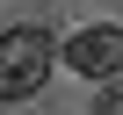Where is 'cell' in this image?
Wrapping results in <instances>:
<instances>
[{"mask_svg": "<svg viewBox=\"0 0 123 115\" xmlns=\"http://www.w3.org/2000/svg\"><path fill=\"white\" fill-rule=\"evenodd\" d=\"M51 79V36L43 29H7L0 36V101H36Z\"/></svg>", "mask_w": 123, "mask_h": 115, "instance_id": "6da1fadb", "label": "cell"}, {"mask_svg": "<svg viewBox=\"0 0 123 115\" xmlns=\"http://www.w3.org/2000/svg\"><path fill=\"white\" fill-rule=\"evenodd\" d=\"M65 65H73V72H87V79H116V72H123V29L94 22V29L65 36Z\"/></svg>", "mask_w": 123, "mask_h": 115, "instance_id": "7a4b0ae2", "label": "cell"}, {"mask_svg": "<svg viewBox=\"0 0 123 115\" xmlns=\"http://www.w3.org/2000/svg\"><path fill=\"white\" fill-rule=\"evenodd\" d=\"M94 115H123V86H109V94L94 101Z\"/></svg>", "mask_w": 123, "mask_h": 115, "instance_id": "3957f363", "label": "cell"}]
</instances>
